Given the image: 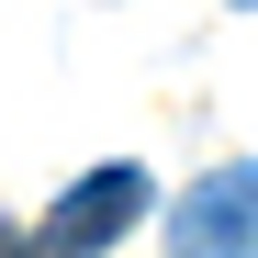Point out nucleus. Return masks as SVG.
Instances as JSON below:
<instances>
[{"mask_svg":"<svg viewBox=\"0 0 258 258\" xmlns=\"http://www.w3.org/2000/svg\"><path fill=\"white\" fill-rule=\"evenodd\" d=\"M247 247H258V168L225 157L213 180L168 202V258H247Z\"/></svg>","mask_w":258,"mask_h":258,"instance_id":"obj_2","label":"nucleus"},{"mask_svg":"<svg viewBox=\"0 0 258 258\" xmlns=\"http://www.w3.org/2000/svg\"><path fill=\"white\" fill-rule=\"evenodd\" d=\"M135 213H146V168H135V157H112V168H90V180H68V191H56V213L34 225L23 258H101Z\"/></svg>","mask_w":258,"mask_h":258,"instance_id":"obj_1","label":"nucleus"}]
</instances>
